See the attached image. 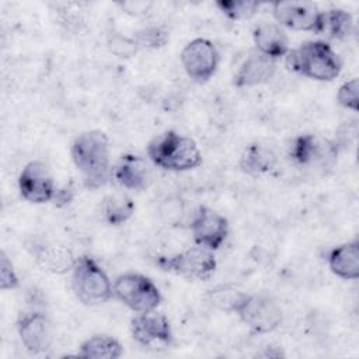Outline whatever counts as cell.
Here are the masks:
<instances>
[{
	"instance_id": "ba28073f",
	"label": "cell",
	"mask_w": 359,
	"mask_h": 359,
	"mask_svg": "<svg viewBox=\"0 0 359 359\" xmlns=\"http://www.w3.org/2000/svg\"><path fill=\"white\" fill-rule=\"evenodd\" d=\"M273 18L279 25L293 31L323 34L324 11L310 1H278L272 6Z\"/></svg>"
},
{
	"instance_id": "8992f818",
	"label": "cell",
	"mask_w": 359,
	"mask_h": 359,
	"mask_svg": "<svg viewBox=\"0 0 359 359\" xmlns=\"http://www.w3.org/2000/svg\"><path fill=\"white\" fill-rule=\"evenodd\" d=\"M156 265L163 271L172 272L187 279L203 280L212 276L216 269V259L210 250L196 245L182 252L158 257Z\"/></svg>"
},
{
	"instance_id": "5bb4252c",
	"label": "cell",
	"mask_w": 359,
	"mask_h": 359,
	"mask_svg": "<svg viewBox=\"0 0 359 359\" xmlns=\"http://www.w3.org/2000/svg\"><path fill=\"white\" fill-rule=\"evenodd\" d=\"M22 345L29 353H41L50 346L52 328L42 313H25L17 323Z\"/></svg>"
},
{
	"instance_id": "4fadbf2b",
	"label": "cell",
	"mask_w": 359,
	"mask_h": 359,
	"mask_svg": "<svg viewBox=\"0 0 359 359\" xmlns=\"http://www.w3.org/2000/svg\"><path fill=\"white\" fill-rule=\"evenodd\" d=\"M130 331L133 339L143 346H150L154 342L165 345L172 342V331L168 318L154 310L135 316L130 321Z\"/></svg>"
},
{
	"instance_id": "7402d4cb",
	"label": "cell",
	"mask_w": 359,
	"mask_h": 359,
	"mask_svg": "<svg viewBox=\"0 0 359 359\" xmlns=\"http://www.w3.org/2000/svg\"><path fill=\"white\" fill-rule=\"evenodd\" d=\"M135 210L133 201L123 194L108 195L102 201V213L107 223L112 226H119L125 223Z\"/></svg>"
},
{
	"instance_id": "3957f363",
	"label": "cell",
	"mask_w": 359,
	"mask_h": 359,
	"mask_svg": "<svg viewBox=\"0 0 359 359\" xmlns=\"http://www.w3.org/2000/svg\"><path fill=\"white\" fill-rule=\"evenodd\" d=\"M147 156L153 164L170 171H188L202 163L195 140L175 130H167L151 139L147 144Z\"/></svg>"
},
{
	"instance_id": "30bf717a",
	"label": "cell",
	"mask_w": 359,
	"mask_h": 359,
	"mask_svg": "<svg viewBox=\"0 0 359 359\" xmlns=\"http://www.w3.org/2000/svg\"><path fill=\"white\" fill-rule=\"evenodd\" d=\"M180 57L187 74L199 84L206 83L215 74L219 63L216 46L205 38H196L188 42Z\"/></svg>"
},
{
	"instance_id": "83f0119b",
	"label": "cell",
	"mask_w": 359,
	"mask_h": 359,
	"mask_svg": "<svg viewBox=\"0 0 359 359\" xmlns=\"http://www.w3.org/2000/svg\"><path fill=\"white\" fill-rule=\"evenodd\" d=\"M20 280L14 271V266L4 251L0 252V289L8 290L18 287Z\"/></svg>"
},
{
	"instance_id": "d6986e66",
	"label": "cell",
	"mask_w": 359,
	"mask_h": 359,
	"mask_svg": "<svg viewBox=\"0 0 359 359\" xmlns=\"http://www.w3.org/2000/svg\"><path fill=\"white\" fill-rule=\"evenodd\" d=\"M35 259L43 269L55 273H65L69 269H73L76 264V258L72 251L56 244L39 245L35 250Z\"/></svg>"
},
{
	"instance_id": "ffe728a7",
	"label": "cell",
	"mask_w": 359,
	"mask_h": 359,
	"mask_svg": "<svg viewBox=\"0 0 359 359\" xmlns=\"http://www.w3.org/2000/svg\"><path fill=\"white\" fill-rule=\"evenodd\" d=\"M275 164L276 154L273 150L259 143L250 144L240 158V168L250 175L265 174L271 171Z\"/></svg>"
},
{
	"instance_id": "44dd1931",
	"label": "cell",
	"mask_w": 359,
	"mask_h": 359,
	"mask_svg": "<svg viewBox=\"0 0 359 359\" xmlns=\"http://www.w3.org/2000/svg\"><path fill=\"white\" fill-rule=\"evenodd\" d=\"M123 349L118 339L109 335H93L80 345L79 355L94 359H116L122 356Z\"/></svg>"
},
{
	"instance_id": "277c9868",
	"label": "cell",
	"mask_w": 359,
	"mask_h": 359,
	"mask_svg": "<svg viewBox=\"0 0 359 359\" xmlns=\"http://www.w3.org/2000/svg\"><path fill=\"white\" fill-rule=\"evenodd\" d=\"M72 287L76 297L87 306H97L109 300L114 294L112 285L105 271L91 257L76 259L72 275Z\"/></svg>"
},
{
	"instance_id": "2e32d148",
	"label": "cell",
	"mask_w": 359,
	"mask_h": 359,
	"mask_svg": "<svg viewBox=\"0 0 359 359\" xmlns=\"http://www.w3.org/2000/svg\"><path fill=\"white\" fill-rule=\"evenodd\" d=\"M276 65L275 60L259 53H251L240 66L234 74V86L237 87H252L264 84L272 79L275 74Z\"/></svg>"
},
{
	"instance_id": "484cf974",
	"label": "cell",
	"mask_w": 359,
	"mask_h": 359,
	"mask_svg": "<svg viewBox=\"0 0 359 359\" xmlns=\"http://www.w3.org/2000/svg\"><path fill=\"white\" fill-rule=\"evenodd\" d=\"M137 48H158L168 39V32L163 27H149L136 34L133 38Z\"/></svg>"
},
{
	"instance_id": "603a6c76",
	"label": "cell",
	"mask_w": 359,
	"mask_h": 359,
	"mask_svg": "<svg viewBox=\"0 0 359 359\" xmlns=\"http://www.w3.org/2000/svg\"><path fill=\"white\" fill-rule=\"evenodd\" d=\"M332 39H346L353 32L352 15L341 8H332L324 13V29Z\"/></svg>"
},
{
	"instance_id": "9c48e42d",
	"label": "cell",
	"mask_w": 359,
	"mask_h": 359,
	"mask_svg": "<svg viewBox=\"0 0 359 359\" xmlns=\"http://www.w3.org/2000/svg\"><path fill=\"white\" fill-rule=\"evenodd\" d=\"M290 158L302 167H331L338 156V144L317 135H300L293 139Z\"/></svg>"
},
{
	"instance_id": "7c38bea8",
	"label": "cell",
	"mask_w": 359,
	"mask_h": 359,
	"mask_svg": "<svg viewBox=\"0 0 359 359\" xmlns=\"http://www.w3.org/2000/svg\"><path fill=\"white\" fill-rule=\"evenodd\" d=\"M18 188L21 196L31 203H45L53 201L56 188L43 161H29L18 177Z\"/></svg>"
},
{
	"instance_id": "5b68a950",
	"label": "cell",
	"mask_w": 359,
	"mask_h": 359,
	"mask_svg": "<svg viewBox=\"0 0 359 359\" xmlns=\"http://www.w3.org/2000/svg\"><path fill=\"white\" fill-rule=\"evenodd\" d=\"M114 296L136 313L156 310L161 303V293L153 280L142 273L119 275L112 285Z\"/></svg>"
},
{
	"instance_id": "52a82bcc",
	"label": "cell",
	"mask_w": 359,
	"mask_h": 359,
	"mask_svg": "<svg viewBox=\"0 0 359 359\" xmlns=\"http://www.w3.org/2000/svg\"><path fill=\"white\" fill-rule=\"evenodd\" d=\"M234 313L255 332L276 330L283 318L282 309L268 294H244Z\"/></svg>"
},
{
	"instance_id": "4316f807",
	"label": "cell",
	"mask_w": 359,
	"mask_h": 359,
	"mask_svg": "<svg viewBox=\"0 0 359 359\" xmlns=\"http://www.w3.org/2000/svg\"><path fill=\"white\" fill-rule=\"evenodd\" d=\"M337 100L342 107L356 112L359 109V81H358V79L345 81L337 93Z\"/></svg>"
},
{
	"instance_id": "cb8c5ba5",
	"label": "cell",
	"mask_w": 359,
	"mask_h": 359,
	"mask_svg": "<svg viewBox=\"0 0 359 359\" xmlns=\"http://www.w3.org/2000/svg\"><path fill=\"white\" fill-rule=\"evenodd\" d=\"M216 6L229 18L244 20V18L252 17L258 11L261 3L251 1V0H222V1H217Z\"/></svg>"
},
{
	"instance_id": "8fae6325",
	"label": "cell",
	"mask_w": 359,
	"mask_h": 359,
	"mask_svg": "<svg viewBox=\"0 0 359 359\" xmlns=\"http://www.w3.org/2000/svg\"><path fill=\"white\" fill-rule=\"evenodd\" d=\"M189 229L196 245L215 251L227 238L229 222L216 210L199 206L191 219Z\"/></svg>"
},
{
	"instance_id": "6da1fadb",
	"label": "cell",
	"mask_w": 359,
	"mask_h": 359,
	"mask_svg": "<svg viewBox=\"0 0 359 359\" xmlns=\"http://www.w3.org/2000/svg\"><path fill=\"white\" fill-rule=\"evenodd\" d=\"M72 158L87 189H98L109 180V142L98 129L80 133L72 144Z\"/></svg>"
},
{
	"instance_id": "ac0fdd59",
	"label": "cell",
	"mask_w": 359,
	"mask_h": 359,
	"mask_svg": "<svg viewBox=\"0 0 359 359\" xmlns=\"http://www.w3.org/2000/svg\"><path fill=\"white\" fill-rule=\"evenodd\" d=\"M327 262L330 269L345 280H355L359 278V243L353 240L351 243L334 247L327 254Z\"/></svg>"
},
{
	"instance_id": "e0dca14e",
	"label": "cell",
	"mask_w": 359,
	"mask_h": 359,
	"mask_svg": "<svg viewBox=\"0 0 359 359\" xmlns=\"http://www.w3.org/2000/svg\"><path fill=\"white\" fill-rule=\"evenodd\" d=\"M252 39L258 52L273 60L286 56L290 50L287 36L278 24L261 22L255 25Z\"/></svg>"
},
{
	"instance_id": "9a60e30c",
	"label": "cell",
	"mask_w": 359,
	"mask_h": 359,
	"mask_svg": "<svg viewBox=\"0 0 359 359\" xmlns=\"http://www.w3.org/2000/svg\"><path fill=\"white\" fill-rule=\"evenodd\" d=\"M114 175L122 187L133 191H143L151 182V170L149 164L143 157L136 154L122 156Z\"/></svg>"
},
{
	"instance_id": "4dcf8cb0",
	"label": "cell",
	"mask_w": 359,
	"mask_h": 359,
	"mask_svg": "<svg viewBox=\"0 0 359 359\" xmlns=\"http://www.w3.org/2000/svg\"><path fill=\"white\" fill-rule=\"evenodd\" d=\"M73 198V194L70 189H56L53 201L56 205L62 206V205H67Z\"/></svg>"
},
{
	"instance_id": "f546056e",
	"label": "cell",
	"mask_w": 359,
	"mask_h": 359,
	"mask_svg": "<svg viewBox=\"0 0 359 359\" xmlns=\"http://www.w3.org/2000/svg\"><path fill=\"white\" fill-rule=\"evenodd\" d=\"M184 213V202L182 199H167L161 205V216L168 222V223H177Z\"/></svg>"
},
{
	"instance_id": "f1b7e54d",
	"label": "cell",
	"mask_w": 359,
	"mask_h": 359,
	"mask_svg": "<svg viewBox=\"0 0 359 359\" xmlns=\"http://www.w3.org/2000/svg\"><path fill=\"white\" fill-rule=\"evenodd\" d=\"M108 46H109L111 52H114L115 55H118L121 57L132 56L137 50V45H136L135 39H129V38H125L121 35L111 36Z\"/></svg>"
},
{
	"instance_id": "d4e9b609",
	"label": "cell",
	"mask_w": 359,
	"mask_h": 359,
	"mask_svg": "<svg viewBox=\"0 0 359 359\" xmlns=\"http://www.w3.org/2000/svg\"><path fill=\"white\" fill-rule=\"evenodd\" d=\"M244 294H245L244 292H240L237 289H231L229 286H222V287H216L209 292V302L213 306L219 307L220 310L234 313L236 307L238 306V303L241 302Z\"/></svg>"
},
{
	"instance_id": "7a4b0ae2",
	"label": "cell",
	"mask_w": 359,
	"mask_h": 359,
	"mask_svg": "<svg viewBox=\"0 0 359 359\" xmlns=\"http://www.w3.org/2000/svg\"><path fill=\"white\" fill-rule=\"evenodd\" d=\"M286 66L304 77L331 81L341 73L342 60L328 42L307 41L287 52Z\"/></svg>"
}]
</instances>
